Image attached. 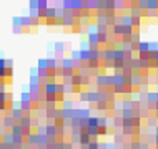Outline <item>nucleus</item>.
I'll list each match as a JSON object with an SVG mask.
<instances>
[{
    "label": "nucleus",
    "instance_id": "1",
    "mask_svg": "<svg viewBox=\"0 0 158 149\" xmlns=\"http://www.w3.org/2000/svg\"><path fill=\"white\" fill-rule=\"evenodd\" d=\"M44 93H45V95H48V96H55V95H57V83L47 81L45 88H44Z\"/></svg>",
    "mask_w": 158,
    "mask_h": 149
},
{
    "label": "nucleus",
    "instance_id": "2",
    "mask_svg": "<svg viewBox=\"0 0 158 149\" xmlns=\"http://www.w3.org/2000/svg\"><path fill=\"white\" fill-rule=\"evenodd\" d=\"M10 116L15 119V121H20V119H22L23 116H25V113L22 111V109H20V103L19 104H15L14 108H12V113H10Z\"/></svg>",
    "mask_w": 158,
    "mask_h": 149
},
{
    "label": "nucleus",
    "instance_id": "3",
    "mask_svg": "<svg viewBox=\"0 0 158 149\" xmlns=\"http://www.w3.org/2000/svg\"><path fill=\"white\" fill-rule=\"evenodd\" d=\"M20 109L25 114H30L32 113V101H20Z\"/></svg>",
    "mask_w": 158,
    "mask_h": 149
},
{
    "label": "nucleus",
    "instance_id": "4",
    "mask_svg": "<svg viewBox=\"0 0 158 149\" xmlns=\"http://www.w3.org/2000/svg\"><path fill=\"white\" fill-rule=\"evenodd\" d=\"M15 126V119L8 114V116L3 118V127H8V129H12V127Z\"/></svg>",
    "mask_w": 158,
    "mask_h": 149
},
{
    "label": "nucleus",
    "instance_id": "5",
    "mask_svg": "<svg viewBox=\"0 0 158 149\" xmlns=\"http://www.w3.org/2000/svg\"><path fill=\"white\" fill-rule=\"evenodd\" d=\"M70 81H72V86L78 89V86L82 84V75H77V73H75L73 76H72V80H70Z\"/></svg>",
    "mask_w": 158,
    "mask_h": 149
},
{
    "label": "nucleus",
    "instance_id": "6",
    "mask_svg": "<svg viewBox=\"0 0 158 149\" xmlns=\"http://www.w3.org/2000/svg\"><path fill=\"white\" fill-rule=\"evenodd\" d=\"M5 68H7V58H0V80L5 78Z\"/></svg>",
    "mask_w": 158,
    "mask_h": 149
},
{
    "label": "nucleus",
    "instance_id": "7",
    "mask_svg": "<svg viewBox=\"0 0 158 149\" xmlns=\"http://www.w3.org/2000/svg\"><path fill=\"white\" fill-rule=\"evenodd\" d=\"M138 50H140V53H147L148 50H150V43H148V41H140L138 43Z\"/></svg>",
    "mask_w": 158,
    "mask_h": 149
},
{
    "label": "nucleus",
    "instance_id": "8",
    "mask_svg": "<svg viewBox=\"0 0 158 149\" xmlns=\"http://www.w3.org/2000/svg\"><path fill=\"white\" fill-rule=\"evenodd\" d=\"M32 25H33V20L28 15H23L22 17V27L25 28V27H32Z\"/></svg>",
    "mask_w": 158,
    "mask_h": 149
},
{
    "label": "nucleus",
    "instance_id": "9",
    "mask_svg": "<svg viewBox=\"0 0 158 149\" xmlns=\"http://www.w3.org/2000/svg\"><path fill=\"white\" fill-rule=\"evenodd\" d=\"M20 101H32V95H30V91H22L20 93Z\"/></svg>",
    "mask_w": 158,
    "mask_h": 149
},
{
    "label": "nucleus",
    "instance_id": "10",
    "mask_svg": "<svg viewBox=\"0 0 158 149\" xmlns=\"http://www.w3.org/2000/svg\"><path fill=\"white\" fill-rule=\"evenodd\" d=\"M53 48H55V52H62V50L65 48V45H63L62 41H57V43H55V46H53Z\"/></svg>",
    "mask_w": 158,
    "mask_h": 149
},
{
    "label": "nucleus",
    "instance_id": "11",
    "mask_svg": "<svg viewBox=\"0 0 158 149\" xmlns=\"http://www.w3.org/2000/svg\"><path fill=\"white\" fill-rule=\"evenodd\" d=\"M7 101H0V111H7Z\"/></svg>",
    "mask_w": 158,
    "mask_h": 149
}]
</instances>
